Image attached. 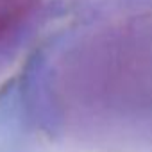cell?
<instances>
[{
    "label": "cell",
    "mask_w": 152,
    "mask_h": 152,
    "mask_svg": "<svg viewBox=\"0 0 152 152\" xmlns=\"http://www.w3.org/2000/svg\"><path fill=\"white\" fill-rule=\"evenodd\" d=\"M61 0H0V43L16 41L39 31Z\"/></svg>",
    "instance_id": "6da1fadb"
}]
</instances>
